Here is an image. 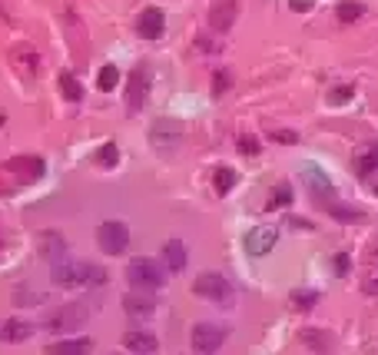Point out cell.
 Returning a JSON list of instances; mask_svg holds the SVG:
<instances>
[{"label":"cell","mask_w":378,"mask_h":355,"mask_svg":"<svg viewBox=\"0 0 378 355\" xmlns=\"http://www.w3.org/2000/svg\"><path fill=\"white\" fill-rule=\"evenodd\" d=\"M40 239H43V256L50 263H60V256H66V239H63L60 232H43Z\"/></svg>","instance_id":"19"},{"label":"cell","mask_w":378,"mask_h":355,"mask_svg":"<svg viewBox=\"0 0 378 355\" xmlns=\"http://www.w3.org/2000/svg\"><path fill=\"white\" fill-rule=\"evenodd\" d=\"M216 93H223V90H229V74H216Z\"/></svg>","instance_id":"30"},{"label":"cell","mask_w":378,"mask_h":355,"mask_svg":"<svg viewBox=\"0 0 378 355\" xmlns=\"http://www.w3.org/2000/svg\"><path fill=\"white\" fill-rule=\"evenodd\" d=\"M365 13V7L358 4V0H345V4H339V20L342 24H352V20H358Z\"/></svg>","instance_id":"26"},{"label":"cell","mask_w":378,"mask_h":355,"mask_svg":"<svg viewBox=\"0 0 378 355\" xmlns=\"http://www.w3.org/2000/svg\"><path fill=\"white\" fill-rule=\"evenodd\" d=\"M192 292L206 299V302H232V282L219 272H202L192 282Z\"/></svg>","instance_id":"4"},{"label":"cell","mask_w":378,"mask_h":355,"mask_svg":"<svg viewBox=\"0 0 378 355\" xmlns=\"http://www.w3.org/2000/svg\"><path fill=\"white\" fill-rule=\"evenodd\" d=\"M299 339H302L315 355H332V345H335V339H332L328 332H318V329H302Z\"/></svg>","instance_id":"18"},{"label":"cell","mask_w":378,"mask_h":355,"mask_svg":"<svg viewBox=\"0 0 378 355\" xmlns=\"http://www.w3.org/2000/svg\"><path fill=\"white\" fill-rule=\"evenodd\" d=\"M189 263L186 256V246H183V239H169L163 246V266L169 269V272H183Z\"/></svg>","instance_id":"17"},{"label":"cell","mask_w":378,"mask_h":355,"mask_svg":"<svg viewBox=\"0 0 378 355\" xmlns=\"http://www.w3.org/2000/svg\"><path fill=\"white\" fill-rule=\"evenodd\" d=\"M213 186H216V193H219V196H226V193L236 186V173H232L229 166H219V169L213 173Z\"/></svg>","instance_id":"22"},{"label":"cell","mask_w":378,"mask_h":355,"mask_svg":"<svg viewBox=\"0 0 378 355\" xmlns=\"http://www.w3.org/2000/svg\"><path fill=\"white\" fill-rule=\"evenodd\" d=\"M150 67H136L133 74H130V83H126V110L130 113H136V110H143V103H146V97H150Z\"/></svg>","instance_id":"7"},{"label":"cell","mask_w":378,"mask_h":355,"mask_svg":"<svg viewBox=\"0 0 378 355\" xmlns=\"http://www.w3.org/2000/svg\"><path fill=\"white\" fill-rule=\"evenodd\" d=\"M276 242H279V236H276V229L272 226H255V229H249V236H246V253L249 256H269L272 249H276Z\"/></svg>","instance_id":"11"},{"label":"cell","mask_w":378,"mask_h":355,"mask_svg":"<svg viewBox=\"0 0 378 355\" xmlns=\"http://www.w3.org/2000/svg\"><path fill=\"white\" fill-rule=\"evenodd\" d=\"M60 93H63V100H70V103L83 100V87L76 83L74 74H60Z\"/></svg>","instance_id":"21"},{"label":"cell","mask_w":378,"mask_h":355,"mask_svg":"<svg viewBox=\"0 0 378 355\" xmlns=\"http://www.w3.org/2000/svg\"><path fill=\"white\" fill-rule=\"evenodd\" d=\"M315 302H318V292L315 289H295L292 292V305H295V309H312Z\"/></svg>","instance_id":"27"},{"label":"cell","mask_w":378,"mask_h":355,"mask_svg":"<svg viewBox=\"0 0 378 355\" xmlns=\"http://www.w3.org/2000/svg\"><path fill=\"white\" fill-rule=\"evenodd\" d=\"M375 193H378V186H375Z\"/></svg>","instance_id":"34"},{"label":"cell","mask_w":378,"mask_h":355,"mask_svg":"<svg viewBox=\"0 0 378 355\" xmlns=\"http://www.w3.org/2000/svg\"><path fill=\"white\" fill-rule=\"evenodd\" d=\"M43 160L40 156H13V160H7L4 163V173H10V176H17L20 183H34V179L43 176Z\"/></svg>","instance_id":"8"},{"label":"cell","mask_w":378,"mask_h":355,"mask_svg":"<svg viewBox=\"0 0 378 355\" xmlns=\"http://www.w3.org/2000/svg\"><path fill=\"white\" fill-rule=\"evenodd\" d=\"M226 339H229V329L226 326H216V322H200L192 329V349L200 355H216Z\"/></svg>","instance_id":"5"},{"label":"cell","mask_w":378,"mask_h":355,"mask_svg":"<svg viewBox=\"0 0 378 355\" xmlns=\"http://www.w3.org/2000/svg\"><path fill=\"white\" fill-rule=\"evenodd\" d=\"M116 83H120V70H116L113 64H106L100 70V76H97V87H100L103 93H110V90H116Z\"/></svg>","instance_id":"25"},{"label":"cell","mask_w":378,"mask_h":355,"mask_svg":"<svg viewBox=\"0 0 378 355\" xmlns=\"http://www.w3.org/2000/svg\"><path fill=\"white\" fill-rule=\"evenodd\" d=\"M37 332L34 322H20V319H7V322H0V342H27L30 335Z\"/></svg>","instance_id":"15"},{"label":"cell","mask_w":378,"mask_h":355,"mask_svg":"<svg viewBox=\"0 0 378 355\" xmlns=\"http://www.w3.org/2000/svg\"><path fill=\"white\" fill-rule=\"evenodd\" d=\"M97 163L103 166V169H113L116 163H120V146L116 143H103L100 150H97V156H93Z\"/></svg>","instance_id":"23"},{"label":"cell","mask_w":378,"mask_h":355,"mask_svg":"<svg viewBox=\"0 0 378 355\" xmlns=\"http://www.w3.org/2000/svg\"><path fill=\"white\" fill-rule=\"evenodd\" d=\"M123 349H130L133 355H153L156 349H160V342H156V335L146 329H133L123 335Z\"/></svg>","instance_id":"14"},{"label":"cell","mask_w":378,"mask_h":355,"mask_svg":"<svg viewBox=\"0 0 378 355\" xmlns=\"http://www.w3.org/2000/svg\"><path fill=\"white\" fill-rule=\"evenodd\" d=\"M352 93H355L352 83H349V87H335L332 93H328V100H332V103H345L349 97H352Z\"/></svg>","instance_id":"28"},{"label":"cell","mask_w":378,"mask_h":355,"mask_svg":"<svg viewBox=\"0 0 378 355\" xmlns=\"http://www.w3.org/2000/svg\"><path fill=\"white\" fill-rule=\"evenodd\" d=\"M53 286H63V289H90V286H103L106 282V272L93 263H53L50 269Z\"/></svg>","instance_id":"1"},{"label":"cell","mask_w":378,"mask_h":355,"mask_svg":"<svg viewBox=\"0 0 378 355\" xmlns=\"http://www.w3.org/2000/svg\"><path fill=\"white\" fill-rule=\"evenodd\" d=\"M302 183L309 186V193H312V196H315V200H318L322 206H328V200L335 196V186L328 183V176H326V173H322V169H318L315 163H305V166H302Z\"/></svg>","instance_id":"9"},{"label":"cell","mask_w":378,"mask_h":355,"mask_svg":"<svg viewBox=\"0 0 378 355\" xmlns=\"http://www.w3.org/2000/svg\"><path fill=\"white\" fill-rule=\"evenodd\" d=\"M335 272H339V276H345V272H349V256H345V253L335 256Z\"/></svg>","instance_id":"29"},{"label":"cell","mask_w":378,"mask_h":355,"mask_svg":"<svg viewBox=\"0 0 378 355\" xmlns=\"http://www.w3.org/2000/svg\"><path fill=\"white\" fill-rule=\"evenodd\" d=\"M126 279H130V286L133 289H160L166 282V266H160L156 259H133L130 266H126Z\"/></svg>","instance_id":"2"},{"label":"cell","mask_w":378,"mask_h":355,"mask_svg":"<svg viewBox=\"0 0 378 355\" xmlns=\"http://www.w3.org/2000/svg\"><path fill=\"white\" fill-rule=\"evenodd\" d=\"M368 292H378V282H372V286H368Z\"/></svg>","instance_id":"32"},{"label":"cell","mask_w":378,"mask_h":355,"mask_svg":"<svg viewBox=\"0 0 378 355\" xmlns=\"http://www.w3.org/2000/svg\"><path fill=\"white\" fill-rule=\"evenodd\" d=\"M90 312H93V305L90 302H70V305H60V309H53L50 316H47V329L50 332H74L80 329L83 322L90 319Z\"/></svg>","instance_id":"3"},{"label":"cell","mask_w":378,"mask_h":355,"mask_svg":"<svg viewBox=\"0 0 378 355\" xmlns=\"http://www.w3.org/2000/svg\"><path fill=\"white\" fill-rule=\"evenodd\" d=\"M163 30H166V17H163L160 7H146V11L139 13L136 34L143 40H160V37H163Z\"/></svg>","instance_id":"12"},{"label":"cell","mask_w":378,"mask_h":355,"mask_svg":"<svg viewBox=\"0 0 378 355\" xmlns=\"http://www.w3.org/2000/svg\"><path fill=\"white\" fill-rule=\"evenodd\" d=\"M292 196H295V193H292L289 183H279L276 193L269 196V209H286V206L292 203Z\"/></svg>","instance_id":"24"},{"label":"cell","mask_w":378,"mask_h":355,"mask_svg":"<svg viewBox=\"0 0 378 355\" xmlns=\"http://www.w3.org/2000/svg\"><path fill=\"white\" fill-rule=\"evenodd\" d=\"M0 127H4V116H0Z\"/></svg>","instance_id":"33"},{"label":"cell","mask_w":378,"mask_h":355,"mask_svg":"<svg viewBox=\"0 0 378 355\" xmlns=\"http://www.w3.org/2000/svg\"><path fill=\"white\" fill-rule=\"evenodd\" d=\"M375 169H378V143H372V146H365V150L355 156V173L358 176H368Z\"/></svg>","instance_id":"20"},{"label":"cell","mask_w":378,"mask_h":355,"mask_svg":"<svg viewBox=\"0 0 378 355\" xmlns=\"http://www.w3.org/2000/svg\"><path fill=\"white\" fill-rule=\"evenodd\" d=\"M239 150H242V153H259V143H255V140H246V137H242V140H239Z\"/></svg>","instance_id":"31"},{"label":"cell","mask_w":378,"mask_h":355,"mask_svg":"<svg viewBox=\"0 0 378 355\" xmlns=\"http://www.w3.org/2000/svg\"><path fill=\"white\" fill-rule=\"evenodd\" d=\"M236 13H239L236 0H216L213 7H209V30H213V34H226V30H232Z\"/></svg>","instance_id":"10"},{"label":"cell","mask_w":378,"mask_h":355,"mask_svg":"<svg viewBox=\"0 0 378 355\" xmlns=\"http://www.w3.org/2000/svg\"><path fill=\"white\" fill-rule=\"evenodd\" d=\"M47 355H90L93 352V339H60L43 349Z\"/></svg>","instance_id":"16"},{"label":"cell","mask_w":378,"mask_h":355,"mask_svg":"<svg viewBox=\"0 0 378 355\" xmlns=\"http://www.w3.org/2000/svg\"><path fill=\"white\" fill-rule=\"evenodd\" d=\"M97 242H100V249L106 256H120L126 246H130V229H126V223H116V219L100 223V229H97Z\"/></svg>","instance_id":"6"},{"label":"cell","mask_w":378,"mask_h":355,"mask_svg":"<svg viewBox=\"0 0 378 355\" xmlns=\"http://www.w3.org/2000/svg\"><path fill=\"white\" fill-rule=\"evenodd\" d=\"M123 312L130 319H150L156 312V299L146 295L143 289H133L130 295H123Z\"/></svg>","instance_id":"13"}]
</instances>
